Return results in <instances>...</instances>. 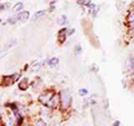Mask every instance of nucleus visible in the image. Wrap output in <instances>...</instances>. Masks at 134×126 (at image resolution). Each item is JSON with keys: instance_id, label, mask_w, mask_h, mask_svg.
Returning <instances> with one entry per match:
<instances>
[{"instance_id": "21", "label": "nucleus", "mask_w": 134, "mask_h": 126, "mask_svg": "<svg viewBox=\"0 0 134 126\" xmlns=\"http://www.w3.org/2000/svg\"><path fill=\"white\" fill-rule=\"evenodd\" d=\"M24 126H30V125H24Z\"/></svg>"}, {"instance_id": "2", "label": "nucleus", "mask_w": 134, "mask_h": 126, "mask_svg": "<svg viewBox=\"0 0 134 126\" xmlns=\"http://www.w3.org/2000/svg\"><path fill=\"white\" fill-rule=\"evenodd\" d=\"M59 104H60V94H54L53 97L50 98V100L47 103L46 106L49 108H56V107H58Z\"/></svg>"}, {"instance_id": "20", "label": "nucleus", "mask_w": 134, "mask_h": 126, "mask_svg": "<svg viewBox=\"0 0 134 126\" xmlns=\"http://www.w3.org/2000/svg\"><path fill=\"white\" fill-rule=\"evenodd\" d=\"M54 9H55V8H54V7L52 6V7H50V8H49V11H50V12H52V11H54Z\"/></svg>"}, {"instance_id": "10", "label": "nucleus", "mask_w": 134, "mask_h": 126, "mask_svg": "<svg viewBox=\"0 0 134 126\" xmlns=\"http://www.w3.org/2000/svg\"><path fill=\"white\" fill-rule=\"evenodd\" d=\"M45 12L46 11H44V10H40V11H37L36 14H35V16H34V18H32V20H37L38 18H40L41 16H44L45 15Z\"/></svg>"}, {"instance_id": "14", "label": "nucleus", "mask_w": 134, "mask_h": 126, "mask_svg": "<svg viewBox=\"0 0 134 126\" xmlns=\"http://www.w3.org/2000/svg\"><path fill=\"white\" fill-rule=\"evenodd\" d=\"M88 94V90L86 89V88H82V89H79V95L81 96H85Z\"/></svg>"}, {"instance_id": "12", "label": "nucleus", "mask_w": 134, "mask_h": 126, "mask_svg": "<svg viewBox=\"0 0 134 126\" xmlns=\"http://www.w3.org/2000/svg\"><path fill=\"white\" fill-rule=\"evenodd\" d=\"M75 53L77 54V55H79V54H82V47H81V45H76L75 46Z\"/></svg>"}, {"instance_id": "6", "label": "nucleus", "mask_w": 134, "mask_h": 126, "mask_svg": "<svg viewBox=\"0 0 134 126\" xmlns=\"http://www.w3.org/2000/svg\"><path fill=\"white\" fill-rule=\"evenodd\" d=\"M28 85H29L28 79H27V78H24V79H21V81H20V83H19V89L26 90L27 88H28Z\"/></svg>"}, {"instance_id": "22", "label": "nucleus", "mask_w": 134, "mask_h": 126, "mask_svg": "<svg viewBox=\"0 0 134 126\" xmlns=\"http://www.w3.org/2000/svg\"><path fill=\"white\" fill-rule=\"evenodd\" d=\"M53 1H55V0H53Z\"/></svg>"}, {"instance_id": "17", "label": "nucleus", "mask_w": 134, "mask_h": 126, "mask_svg": "<svg viewBox=\"0 0 134 126\" xmlns=\"http://www.w3.org/2000/svg\"><path fill=\"white\" fill-rule=\"evenodd\" d=\"M99 11V7H95V9L93 10V16L95 17L96 15H97V12Z\"/></svg>"}, {"instance_id": "5", "label": "nucleus", "mask_w": 134, "mask_h": 126, "mask_svg": "<svg viewBox=\"0 0 134 126\" xmlns=\"http://www.w3.org/2000/svg\"><path fill=\"white\" fill-rule=\"evenodd\" d=\"M29 18V12L28 11H23L18 15V20L21 22H26Z\"/></svg>"}, {"instance_id": "11", "label": "nucleus", "mask_w": 134, "mask_h": 126, "mask_svg": "<svg viewBox=\"0 0 134 126\" xmlns=\"http://www.w3.org/2000/svg\"><path fill=\"white\" fill-rule=\"evenodd\" d=\"M66 22H67V17L66 16H62L60 19L58 20V25H60V26H64Z\"/></svg>"}, {"instance_id": "4", "label": "nucleus", "mask_w": 134, "mask_h": 126, "mask_svg": "<svg viewBox=\"0 0 134 126\" xmlns=\"http://www.w3.org/2000/svg\"><path fill=\"white\" fill-rule=\"evenodd\" d=\"M66 38H67V27H64L58 31V41H59L60 44H63Z\"/></svg>"}, {"instance_id": "1", "label": "nucleus", "mask_w": 134, "mask_h": 126, "mask_svg": "<svg viewBox=\"0 0 134 126\" xmlns=\"http://www.w3.org/2000/svg\"><path fill=\"white\" fill-rule=\"evenodd\" d=\"M70 103H72V97L68 90L63 89L60 91V106L63 110H68L70 107Z\"/></svg>"}, {"instance_id": "15", "label": "nucleus", "mask_w": 134, "mask_h": 126, "mask_svg": "<svg viewBox=\"0 0 134 126\" xmlns=\"http://www.w3.org/2000/svg\"><path fill=\"white\" fill-rule=\"evenodd\" d=\"M17 20H18V17H17V18H16V17H14V18L11 17V18L8 19V22L11 24V25H15V24L17 22Z\"/></svg>"}, {"instance_id": "19", "label": "nucleus", "mask_w": 134, "mask_h": 126, "mask_svg": "<svg viewBox=\"0 0 134 126\" xmlns=\"http://www.w3.org/2000/svg\"><path fill=\"white\" fill-rule=\"evenodd\" d=\"M113 126H120V122H119V121L114 122V124H113Z\"/></svg>"}, {"instance_id": "3", "label": "nucleus", "mask_w": 134, "mask_h": 126, "mask_svg": "<svg viewBox=\"0 0 134 126\" xmlns=\"http://www.w3.org/2000/svg\"><path fill=\"white\" fill-rule=\"evenodd\" d=\"M53 95H54V91H45V93H43L39 96V102L44 105H47L50 98L53 97Z\"/></svg>"}, {"instance_id": "8", "label": "nucleus", "mask_w": 134, "mask_h": 126, "mask_svg": "<svg viewBox=\"0 0 134 126\" xmlns=\"http://www.w3.org/2000/svg\"><path fill=\"white\" fill-rule=\"evenodd\" d=\"M127 21H129L130 24H133V22H134V9L130 10L129 15H127Z\"/></svg>"}, {"instance_id": "9", "label": "nucleus", "mask_w": 134, "mask_h": 126, "mask_svg": "<svg viewBox=\"0 0 134 126\" xmlns=\"http://www.w3.org/2000/svg\"><path fill=\"white\" fill-rule=\"evenodd\" d=\"M23 8H24V3L23 2H17L16 5L14 6V10L16 12H19V11L23 10Z\"/></svg>"}, {"instance_id": "13", "label": "nucleus", "mask_w": 134, "mask_h": 126, "mask_svg": "<svg viewBox=\"0 0 134 126\" xmlns=\"http://www.w3.org/2000/svg\"><path fill=\"white\" fill-rule=\"evenodd\" d=\"M35 126H46V123L43 119H38V121H36Z\"/></svg>"}, {"instance_id": "7", "label": "nucleus", "mask_w": 134, "mask_h": 126, "mask_svg": "<svg viewBox=\"0 0 134 126\" xmlns=\"http://www.w3.org/2000/svg\"><path fill=\"white\" fill-rule=\"evenodd\" d=\"M58 62H59V59H58L57 57H53V58H50V59H48L47 64L49 65V67H54V66H56Z\"/></svg>"}, {"instance_id": "18", "label": "nucleus", "mask_w": 134, "mask_h": 126, "mask_svg": "<svg viewBox=\"0 0 134 126\" xmlns=\"http://www.w3.org/2000/svg\"><path fill=\"white\" fill-rule=\"evenodd\" d=\"M92 69L95 70V71H97V70H98V67L96 66V65H93V66H92Z\"/></svg>"}, {"instance_id": "16", "label": "nucleus", "mask_w": 134, "mask_h": 126, "mask_svg": "<svg viewBox=\"0 0 134 126\" xmlns=\"http://www.w3.org/2000/svg\"><path fill=\"white\" fill-rule=\"evenodd\" d=\"M8 7H9V3H6V5L1 3V7H0V8H1V11H3V10H6Z\"/></svg>"}]
</instances>
